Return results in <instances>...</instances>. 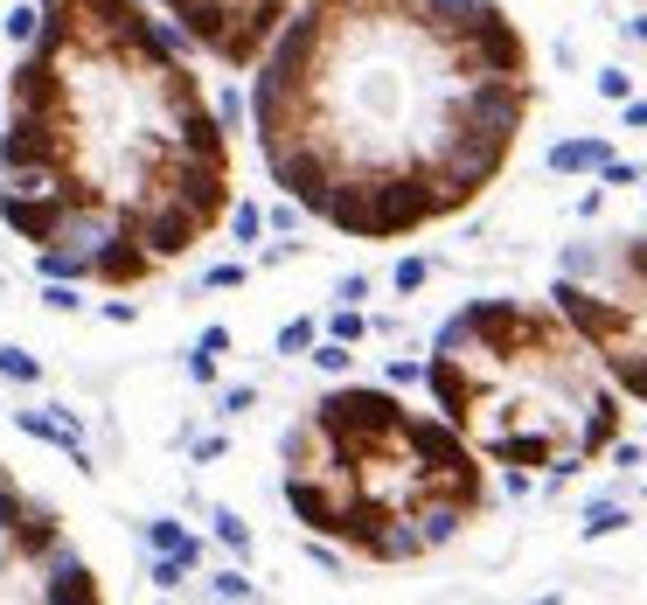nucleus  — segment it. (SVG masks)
Masks as SVG:
<instances>
[{
  "label": "nucleus",
  "instance_id": "nucleus-1",
  "mask_svg": "<svg viewBox=\"0 0 647 605\" xmlns=\"http://www.w3.org/2000/svg\"><path fill=\"white\" fill-rule=\"evenodd\" d=\"M244 112L300 216L404 244L508 174L536 56L501 0H300L251 63Z\"/></svg>",
  "mask_w": 647,
  "mask_h": 605
},
{
  "label": "nucleus",
  "instance_id": "nucleus-2",
  "mask_svg": "<svg viewBox=\"0 0 647 605\" xmlns=\"http://www.w3.org/2000/svg\"><path fill=\"white\" fill-rule=\"evenodd\" d=\"M237 202V147L147 0H35L0 91V223L42 279L140 293Z\"/></svg>",
  "mask_w": 647,
  "mask_h": 605
},
{
  "label": "nucleus",
  "instance_id": "nucleus-3",
  "mask_svg": "<svg viewBox=\"0 0 647 605\" xmlns=\"http://www.w3.org/2000/svg\"><path fill=\"white\" fill-rule=\"evenodd\" d=\"M279 494L293 522L334 550L362 564H418L481 522L494 480L439 411H411L383 383H341L293 418Z\"/></svg>",
  "mask_w": 647,
  "mask_h": 605
},
{
  "label": "nucleus",
  "instance_id": "nucleus-4",
  "mask_svg": "<svg viewBox=\"0 0 647 605\" xmlns=\"http://www.w3.org/2000/svg\"><path fill=\"white\" fill-rule=\"evenodd\" d=\"M432 411L508 473H585L627 439V397L543 300H467L425 355Z\"/></svg>",
  "mask_w": 647,
  "mask_h": 605
},
{
  "label": "nucleus",
  "instance_id": "nucleus-5",
  "mask_svg": "<svg viewBox=\"0 0 647 605\" xmlns=\"http://www.w3.org/2000/svg\"><path fill=\"white\" fill-rule=\"evenodd\" d=\"M550 306L585 334V348L599 355L613 390L647 411V230L613 237L606 251L571 244L564 272L550 286Z\"/></svg>",
  "mask_w": 647,
  "mask_h": 605
},
{
  "label": "nucleus",
  "instance_id": "nucleus-6",
  "mask_svg": "<svg viewBox=\"0 0 647 605\" xmlns=\"http://www.w3.org/2000/svg\"><path fill=\"white\" fill-rule=\"evenodd\" d=\"M105 578L70 543L63 515L35 501L0 459V605H98Z\"/></svg>",
  "mask_w": 647,
  "mask_h": 605
},
{
  "label": "nucleus",
  "instance_id": "nucleus-7",
  "mask_svg": "<svg viewBox=\"0 0 647 605\" xmlns=\"http://www.w3.org/2000/svg\"><path fill=\"white\" fill-rule=\"evenodd\" d=\"M154 7L174 21V35H181L188 49H202L209 63L251 70L300 0H154Z\"/></svg>",
  "mask_w": 647,
  "mask_h": 605
},
{
  "label": "nucleus",
  "instance_id": "nucleus-8",
  "mask_svg": "<svg viewBox=\"0 0 647 605\" xmlns=\"http://www.w3.org/2000/svg\"><path fill=\"white\" fill-rule=\"evenodd\" d=\"M606 160H613V147L599 133H585V140H557L550 147V174H599Z\"/></svg>",
  "mask_w": 647,
  "mask_h": 605
},
{
  "label": "nucleus",
  "instance_id": "nucleus-9",
  "mask_svg": "<svg viewBox=\"0 0 647 605\" xmlns=\"http://www.w3.org/2000/svg\"><path fill=\"white\" fill-rule=\"evenodd\" d=\"M14 425L28 432V439H49V446H63V453L77 459L84 473H91V453H84V439H77V425L70 418H42V411H14Z\"/></svg>",
  "mask_w": 647,
  "mask_h": 605
},
{
  "label": "nucleus",
  "instance_id": "nucleus-10",
  "mask_svg": "<svg viewBox=\"0 0 647 605\" xmlns=\"http://www.w3.org/2000/svg\"><path fill=\"white\" fill-rule=\"evenodd\" d=\"M147 543H154L161 557H188V564H202V543H195L181 522H167V515H161V522H147Z\"/></svg>",
  "mask_w": 647,
  "mask_h": 605
},
{
  "label": "nucleus",
  "instance_id": "nucleus-11",
  "mask_svg": "<svg viewBox=\"0 0 647 605\" xmlns=\"http://www.w3.org/2000/svg\"><path fill=\"white\" fill-rule=\"evenodd\" d=\"M314 341H321V320H314V313H300V320H286V327H279V341H272V348H279V355H307Z\"/></svg>",
  "mask_w": 647,
  "mask_h": 605
},
{
  "label": "nucleus",
  "instance_id": "nucleus-12",
  "mask_svg": "<svg viewBox=\"0 0 647 605\" xmlns=\"http://www.w3.org/2000/svg\"><path fill=\"white\" fill-rule=\"evenodd\" d=\"M0 376H7V383H42V362H35L28 348H14V341H0Z\"/></svg>",
  "mask_w": 647,
  "mask_h": 605
},
{
  "label": "nucleus",
  "instance_id": "nucleus-13",
  "mask_svg": "<svg viewBox=\"0 0 647 605\" xmlns=\"http://www.w3.org/2000/svg\"><path fill=\"white\" fill-rule=\"evenodd\" d=\"M613 529H627V508H620V501H599V508L585 515V529H578V536H585V543H599V536H613Z\"/></svg>",
  "mask_w": 647,
  "mask_h": 605
},
{
  "label": "nucleus",
  "instance_id": "nucleus-14",
  "mask_svg": "<svg viewBox=\"0 0 647 605\" xmlns=\"http://www.w3.org/2000/svg\"><path fill=\"white\" fill-rule=\"evenodd\" d=\"M223 223H230V237H237V244H258V237H265V216H258L251 202H230V216H223Z\"/></svg>",
  "mask_w": 647,
  "mask_h": 605
},
{
  "label": "nucleus",
  "instance_id": "nucleus-15",
  "mask_svg": "<svg viewBox=\"0 0 647 605\" xmlns=\"http://www.w3.org/2000/svg\"><path fill=\"white\" fill-rule=\"evenodd\" d=\"M327 334H334V341H348V348H355V341H362V334H369V320H362V313H355V306H334V313H327Z\"/></svg>",
  "mask_w": 647,
  "mask_h": 605
},
{
  "label": "nucleus",
  "instance_id": "nucleus-16",
  "mask_svg": "<svg viewBox=\"0 0 647 605\" xmlns=\"http://www.w3.org/2000/svg\"><path fill=\"white\" fill-rule=\"evenodd\" d=\"M216 536H223L237 557H251V529H244V515H237V508H216Z\"/></svg>",
  "mask_w": 647,
  "mask_h": 605
},
{
  "label": "nucleus",
  "instance_id": "nucleus-17",
  "mask_svg": "<svg viewBox=\"0 0 647 605\" xmlns=\"http://www.w3.org/2000/svg\"><path fill=\"white\" fill-rule=\"evenodd\" d=\"M599 98H613V105H627V98H634V77H627L620 63H613V70H599Z\"/></svg>",
  "mask_w": 647,
  "mask_h": 605
},
{
  "label": "nucleus",
  "instance_id": "nucleus-18",
  "mask_svg": "<svg viewBox=\"0 0 647 605\" xmlns=\"http://www.w3.org/2000/svg\"><path fill=\"white\" fill-rule=\"evenodd\" d=\"M425 279H432V265H425V258H404V265L390 272V286H397V293H418Z\"/></svg>",
  "mask_w": 647,
  "mask_h": 605
},
{
  "label": "nucleus",
  "instance_id": "nucleus-19",
  "mask_svg": "<svg viewBox=\"0 0 647 605\" xmlns=\"http://www.w3.org/2000/svg\"><path fill=\"white\" fill-rule=\"evenodd\" d=\"M209 592H223V599H258V585H251L244 571H216V578H209Z\"/></svg>",
  "mask_w": 647,
  "mask_h": 605
},
{
  "label": "nucleus",
  "instance_id": "nucleus-20",
  "mask_svg": "<svg viewBox=\"0 0 647 605\" xmlns=\"http://www.w3.org/2000/svg\"><path fill=\"white\" fill-rule=\"evenodd\" d=\"M641 174L647 167H634V160H606V167H599V188H634Z\"/></svg>",
  "mask_w": 647,
  "mask_h": 605
},
{
  "label": "nucleus",
  "instance_id": "nucleus-21",
  "mask_svg": "<svg viewBox=\"0 0 647 605\" xmlns=\"http://www.w3.org/2000/svg\"><path fill=\"white\" fill-rule=\"evenodd\" d=\"M355 300H369V279H362V272H348V279L334 286V306H355Z\"/></svg>",
  "mask_w": 647,
  "mask_h": 605
},
{
  "label": "nucleus",
  "instance_id": "nucleus-22",
  "mask_svg": "<svg viewBox=\"0 0 647 605\" xmlns=\"http://www.w3.org/2000/svg\"><path fill=\"white\" fill-rule=\"evenodd\" d=\"M188 571H195V564H188V557H161V564H154V585H181V578H188Z\"/></svg>",
  "mask_w": 647,
  "mask_h": 605
},
{
  "label": "nucleus",
  "instance_id": "nucleus-23",
  "mask_svg": "<svg viewBox=\"0 0 647 605\" xmlns=\"http://www.w3.org/2000/svg\"><path fill=\"white\" fill-rule=\"evenodd\" d=\"M195 348H202V355H216V362H223V355H230V327H209V334H202V341H195Z\"/></svg>",
  "mask_w": 647,
  "mask_h": 605
},
{
  "label": "nucleus",
  "instance_id": "nucleus-24",
  "mask_svg": "<svg viewBox=\"0 0 647 605\" xmlns=\"http://www.w3.org/2000/svg\"><path fill=\"white\" fill-rule=\"evenodd\" d=\"M188 376H195V383H216V355L195 348V355H188Z\"/></svg>",
  "mask_w": 647,
  "mask_h": 605
},
{
  "label": "nucleus",
  "instance_id": "nucleus-25",
  "mask_svg": "<svg viewBox=\"0 0 647 605\" xmlns=\"http://www.w3.org/2000/svg\"><path fill=\"white\" fill-rule=\"evenodd\" d=\"M251 404H258V390H244V383H237V390L223 397V418H237V411H251Z\"/></svg>",
  "mask_w": 647,
  "mask_h": 605
},
{
  "label": "nucleus",
  "instance_id": "nucleus-26",
  "mask_svg": "<svg viewBox=\"0 0 647 605\" xmlns=\"http://www.w3.org/2000/svg\"><path fill=\"white\" fill-rule=\"evenodd\" d=\"M209 286H223V293H230V286H244V265H216V272H209Z\"/></svg>",
  "mask_w": 647,
  "mask_h": 605
},
{
  "label": "nucleus",
  "instance_id": "nucleus-27",
  "mask_svg": "<svg viewBox=\"0 0 647 605\" xmlns=\"http://www.w3.org/2000/svg\"><path fill=\"white\" fill-rule=\"evenodd\" d=\"M627 126H647V98H627Z\"/></svg>",
  "mask_w": 647,
  "mask_h": 605
},
{
  "label": "nucleus",
  "instance_id": "nucleus-28",
  "mask_svg": "<svg viewBox=\"0 0 647 605\" xmlns=\"http://www.w3.org/2000/svg\"><path fill=\"white\" fill-rule=\"evenodd\" d=\"M634 42H647V14H641V21H634Z\"/></svg>",
  "mask_w": 647,
  "mask_h": 605
}]
</instances>
